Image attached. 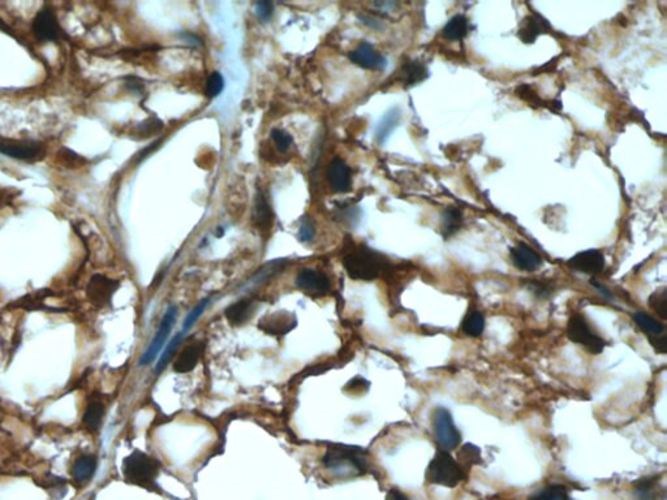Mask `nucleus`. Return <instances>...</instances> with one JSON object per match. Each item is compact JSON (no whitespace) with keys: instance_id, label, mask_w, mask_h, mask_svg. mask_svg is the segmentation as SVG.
Listing matches in <instances>:
<instances>
[{"instance_id":"obj_27","label":"nucleus","mask_w":667,"mask_h":500,"mask_svg":"<svg viewBox=\"0 0 667 500\" xmlns=\"http://www.w3.org/2000/svg\"><path fill=\"white\" fill-rule=\"evenodd\" d=\"M468 20L463 15H457L452 18H450L447 24L443 27L442 34L450 41H460L468 34Z\"/></svg>"},{"instance_id":"obj_1","label":"nucleus","mask_w":667,"mask_h":500,"mask_svg":"<svg viewBox=\"0 0 667 500\" xmlns=\"http://www.w3.org/2000/svg\"><path fill=\"white\" fill-rule=\"evenodd\" d=\"M324 466L339 477L361 475L368 469L365 452L357 447L334 446L326 451Z\"/></svg>"},{"instance_id":"obj_41","label":"nucleus","mask_w":667,"mask_h":500,"mask_svg":"<svg viewBox=\"0 0 667 500\" xmlns=\"http://www.w3.org/2000/svg\"><path fill=\"white\" fill-rule=\"evenodd\" d=\"M162 128H163V123L159 122L157 119L148 120L145 123L140 124L139 134H141L142 137H149L150 134L158 132L159 129H162Z\"/></svg>"},{"instance_id":"obj_14","label":"nucleus","mask_w":667,"mask_h":500,"mask_svg":"<svg viewBox=\"0 0 667 500\" xmlns=\"http://www.w3.org/2000/svg\"><path fill=\"white\" fill-rule=\"evenodd\" d=\"M296 286L307 293L322 296L330 290V281L324 272L305 269L296 276Z\"/></svg>"},{"instance_id":"obj_25","label":"nucleus","mask_w":667,"mask_h":500,"mask_svg":"<svg viewBox=\"0 0 667 500\" xmlns=\"http://www.w3.org/2000/svg\"><path fill=\"white\" fill-rule=\"evenodd\" d=\"M463 224V214L457 207H448L442 214L440 232L445 238L455 235Z\"/></svg>"},{"instance_id":"obj_9","label":"nucleus","mask_w":667,"mask_h":500,"mask_svg":"<svg viewBox=\"0 0 667 500\" xmlns=\"http://www.w3.org/2000/svg\"><path fill=\"white\" fill-rule=\"evenodd\" d=\"M117 288H119V281L108 279L103 275H94L89 281L87 295L93 305L103 307L111 302V299Z\"/></svg>"},{"instance_id":"obj_26","label":"nucleus","mask_w":667,"mask_h":500,"mask_svg":"<svg viewBox=\"0 0 667 500\" xmlns=\"http://www.w3.org/2000/svg\"><path fill=\"white\" fill-rule=\"evenodd\" d=\"M252 314V301L250 300H240L236 304L227 307L224 316L231 325L240 326L246 323Z\"/></svg>"},{"instance_id":"obj_45","label":"nucleus","mask_w":667,"mask_h":500,"mask_svg":"<svg viewBox=\"0 0 667 500\" xmlns=\"http://www.w3.org/2000/svg\"><path fill=\"white\" fill-rule=\"evenodd\" d=\"M590 284H592L595 288H597L598 292H599V293H601V295H602V296H604L606 300L613 299V295H611V292L607 290L606 287H604V286H601L599 283H597L596 279H592V281H590Z\"/></svg>"},{"instance_id":"obj_32","label":"nucleus","mask_w":667,"mask_h":500,"mask_svg":"<svg viewBox=\"0 0 667 500\" xmlns=\"http://www.w3.org/2000/svg\"><path fill=\"white\" fill-rule=\"evenodd\" d=\"M649 307L657 316L667 319V288H661L650 295Z\"/></svg>"},{"instance_id":"obj_33","label":"nucleus","mask_w":667,"mask_h":500,"mask_svg":"<svg viewBox=\"0 0 667 500\" xmlns=\"http://www.w3.org/2000/svg\"><path fill=\"white\" fill-rule=\"evenodd\" d=\"M186 333L184 331H180V333H176L174 336V339L170 342L168 347L166 348V351L163 352L160 360H159L158 365H157V373H160L163 368H166L167 364L171 360V357L174 356L175 353L176 348L180 345V342H183V339L185 338Z\"/></svg>"},{"instance_id":"obj_10","label":"nucleus","mask_w":667,"mask_h":500,"mask_svg":"<svg viewBox=\"0 0 667 500\" xmlns=\"http://www.w3.org/2000/svg\"><path fill=\"white\" fill-rule=\"evenodd\" d=\"M0 153L11 158L32 160L39 158L42 145L34 141L8 140L0 137Z\"/></svg>"},{"instance_id":"obj_21","label":"nucleus","mask_w":667,"mask_h":500,"mask_svg":"<svg viewBox=\"0 0 667 500\" xmlns=\"http://www.w3.org/2000/svg\"><path fill=\"white\" fill-rule=\"evenodd\" d=\"M255 227L261 232H269L272 229V212L264 192L260 189L255 195V212H253Z\"/></svg>"},{"instance_id":"obj_5","label":"nucleus","mask_w":667,"mask_h":500,"mask_svg":"<svg viewBox=\"0 0 667 500\" xmlns=\"http://www.w3.org/2000/svg\"><path fill=\"white\" fill-rule=\"evenodd\" d=\"M567 336L571 342L579 344L592 354H599L605 348V340L590 328L585 316L578 313L568 319Z\"/></svg>"},{"instance_id":"obj_13","label":"nucleus","mask_w":667,"mask_h":500,"mask_svg":"<svg viewBox=\"0 0 667 500\" xmlns=\"http://www.w3.org/2000/svg\"><path fill=\"white\" fill-rule=\"evenodd\" d=\"M567 264L575 271L584 272L588 275H598L605 269V258L599 250L589 249L573 255Z\"/></svg>"},{"instance_id":"obj_34","label":"nucleus","mask_w":667,"mask_h":500,"mask_svg":"<svg viewBox=\"0 0 667 500\" xmlns=\"http://www.w3.org/2000/svg\"><path fill=\"white\" fill-rule=\"evenodd\" d=\"M209 302H210V300L205 299L202 300L201 302H198V304L196 305V307H194L193 310H192V312H191V313L186 316V318H185L182 331L188 333V331H189V330L193 327L194 323H196V322H197V321L201 318L202 314L205 313L206 307H209Z\"/></svg>"},{"instance_id":"obj_30","label":"nucleus","mask_w":667,"mask_h":500,"mask_svg":"<svg viewBox=\"0 0 667 500\" xmlns=\"http://www.w3.org/2000/svg\"><path fill=\"white\" fill-rule=\"evenodd\" d=\"M529 500H570V495L562 485H549L535 492Z\"/></svg>"},{"instance_id":"obj_47","label":"nucleus","mask_w":667,"mask_h":500,"mask_svg":"<svg viewBox=\"0 0 667 500\" xmlns=\"http://www.w3.org/2000/svg\"><path fill=\"white\" fill-rule=\"evenodd\" d=\"M182 37H184L185 39H186L189 44H196V46L201 44V39L197 38L196 35L189 34V33H188V34L182 35Z\"/></svg>"},{"instance_id":"obj_40","label":"nucleus","mask_w":667,"mask_h":500,"mask_svg":"<svg viewBox=\"0 0 667 500\" xmlns=\"http://www.w3.org/2000/svg\"><path fill=\"white\" fill-rule=\"evenodd\" d=\"M272 12H274V7H272V3H270V1L255 3V13L261 21L267 23L272 18Z\"/></svg>"},{"instance_id":"obj_22","label":"nucleus","mask_w":667,"mask_h":500,"mask_svg":"<svg viewBox=\"0 0 667 500\" xmlns=\"http://www.w3.org/2000/svg\"><path fill=\"white\" fill-rule=\"evenodd\" d=\"M428 76H429V72L424 63L419 60H408L404 63L400 70L399 79L405 86H413L416 84H420Z\"/></svg>"},{"instance_id":"obj_8","label":"nucleus","mask_w":667,"mask_h":500,"mask_svg":"<svg viewBox=\"0 0 667 500\" xmlns=\"http://www.w3.org/2000/svg\"><path fill=\"white\" fill-rule=\"evenodd\" d=\"M633 319L641 331L648 336L650 345L661 354H665L667 352L666 327L644 312L633 313Z\"/></svg>"},{"instance_id":"obj_20","label":"nucleus","mask_w":667,"mask_h":500,"mask_svg":"<svg viewBox=\"0 0 667 500\" xmlns=\"http://www.w3.org/2000/svg\"><path fill=\"white\" fill-rule=\"evenodd\" d=\"M97 469V457L93 455H82L77 457L72 466V478L79 485L90 482Z\"/></svg>"},{"instance_id":"obj_6","label":"nucleus","mask_w":667,"mask_h":500,"mask_svg":"<svg viewBox=\"0 0 667 500\" xmlns=\"http://www.w3.org/2000/svg\"><path fill=\"white\" fill-rule=\"evenodd\" d=\"M434 439L442 451H452L460 443V432L457 429L451 413L446 408L439 406L433 416Z\"/></svg>"},{"instance_id":"obj_46","label":"nucleus","mask_w":667,"mask_h":500,"mask_svg":"<svg viewBox=\"0 0 667 500\" xmlns=\"http://www.w3.org/2000/svg\"><path fill=\"white\" fill-rule=\"evenodd\" d=\"M386 500H409L403 492H399L398 489H391L390 492H387Z\"/></svg>"},{"instance_id":"obj_43","label":"nucleus","mask_w":667,"mask_h":500,"mask_svg":"<svg viewBox=\"0 0 667 500\" xmlns=\"http://www.w3.org/2000/svg\"><path fill=\"white\" fill-rule=\"evenodd\" d=\"M359 18H360V21L364 25L371 27V29H381L383 27L382 21L378 20L377 18H373V16H369V15H360Z\"/></svg>"},{"instance_id":"obj_19","label":"nucleus","mask_w":667,"mask_h":500,"mask_svg":"<svg viewBox=\"0 0 667 500\" xmlns=\"http://www.w3.org/2000/svg\"><path fill=\"white\" fill-rule=\"evenodd\" d=\"M202 351H203L202 342H193L185 347L184 351L179 354V357L176 359L174 364V370L176 373L183 374V373L192 371L201 359Z\"/></svg>"},{"instance_id":"obj_35","label":"nucleus","mask_w":667,"mask_h":500,"mask_svg":"<svg viewBox=\"0 0 667 500\" xmlns=\"http://www.w3.org/2000/svg\"><path fill=\"white\" fill-rule=\"evenodd\" d=\"M528 290H532L537 299H549L553 293V286L550 283L540 281H529L527 283Z\"/></svg>"},{"instance_id":"obj_29","label":"nucleus","mask_w":667,"mask_h":500,"mask_svg":"<svg viewBox=\"0 0 667 500\" xmlns=\"http://www.w3.org/2000/svg\"><path fill=\"white\" fill-rule=\"evenodd\" d=\"M483 328H485V318L480 312H471L463 319L462 330L469 336H474V338L480 336L483 333Z\"/></svg>"},{"instance_id":"obj_39","label":"nucleus","mask_w":667,"mask_h":500,"mask_svg":"<svg viewBox=\"0 0 667 500\" xmlns=\"http://www.w3.org/2000/svg\"><path fill=\"white\" fill-rule=\"evenodd\" d=\"M315 235H316V227H315L313 220L310 219L309 217L301 220L299 229L300 240L303 243H307V241L313 240Z\"/></svg>"},{"instance_id":"obj_16","label":"nucleus","mask_w":667,"mask_h":500,"mask_svg":"<svg viewBox=\"0 0 667 500\" xmlns=\"http://www.w3.org/2000/svg\"><path fill=\"white\" fill-rule=\"evenodd\" d=\"M298 325V319L288 312L274 313L272 316H265L260 321L258 327L269 335H286L292 331Z\"/></svg>"},{"instance_id":"obj_18","label":"nucleus","mask_w":667,"mask_h":500,"mask_svg":"<svg viewBox=\"0 0 667 500\" xmlns=\"http://www.w3.org/2000/svg\"><path fill=\"white\" fill-rule=\"evenodd\" d=\"M550 30V24L545 20L542 16L532 13L521 21V25L519 29V38L524 44H535V39L541 34H545Z\"/></svg>"},{"instance_id":"obj_44","label":"nucleus","mask_w":667,"mask_h":500,"mask_svg":"<svg viewBox=\"0 0 667 500\" xmlns=\"http://www.w3.org/2000/svg\"><path fill=\"white\" fill-rule=\"evenodd\" d=\"M160 142H162L160 140L155 141V142H153L151 145H149V148L142 150L140 154H139V157H137V162L144 160V159L146 158V157L149 155L150 153H153V151H155V150L158 149Z\"/></svg>"},{"instance_id":"obj_36","label":"nucleus","mask_w":667,"mask_h":500,"mask_svg":"<svg viewBox=\"0 0 667 500\" xmlns=\"http://www.w3.org/2000/svg\"><path fill=\"white\" fill-rule=\"evenodd\" d=\"M224 88V79L220 72H212L206 84V94L208 97L215 98L220 96Z\"/></svg>"},{"instance_id":"obj_12","label":"nucleus","mask_w":667,"mask_h":500,"mask_svg":"<svg viewBox=\"0 0 667 500\" xmlns=\"http://www.w3.org/2000/svg\"><path fill=\"white\" fill-rule=\"evenodd\" d=\"M348 56L353 64L364 70H383L386 68V58L382 53H378L368 42H362L360 46H357Z\"/></svg>"},{"instance_id":"obj_15","label":"nucleus","mask_w":667,"mask_h":500,"mask_svg":"<svg viewBox=\"0 0 667 500\" xmlns=\"http://www.w3.org/2000/svg\"><path fill=\"white\" fill-rule=\"evenodd\" d=\"M327 180L334 192L347 193L351 189V169L341 158L331 160L327 169Z\"/></svg>"},{"instance_id":"obj_23","label":"nucleus","mask_w":667,"mask_h":500,"mask_svg":"<svg viewBox=\"0 0 667 500\" xmlns=\"http://www.w3.org/2000/svg\"><path fill=\"white\" fill-rule=\"evenodd\" d=\"M103 417H105V405L98 400L91 402L87 406V411L82 416V425L85 430H88L89 432H97L102 426Z\"/></svg>"},{"instance_id":"obj_31","label":"nucleus","mask_w":667,"mask_h":500,"mask_svg":"<svg viewBox=\"0 0 667 500\" xmlns=\"http://www.w3.org/2000/svg\"><path fill=\"white\" fill-rule=\"evenodd\" d=\"M656 489H657V480L656 478H641L640 481L636 483L635 487V496L639 500H653L656 496Z\"/></svg>"},{"instance_id":"obj_28","label":"nucleus","mask_w":667,"mask_h":500,"mask_svg":"<svg viewBox=\"0 0 667 500\" xmlns=\"http://www.w3.org/2000/svg\"><path fill=\"white\" fill-rule=\"evenodd\" d=\"M457 463L463 469H469L471 466H478L483 461L480 448L471 443H466L457 452Z\"/></svg>"},{"instance_id":"obj_37","label":"nucleus","mask_w":667,"mask_h":500,"mask_svg":"<svg viewBox=\"0 0 667 500\" xmlns=\"http://www.w3.org/2000/svg\"><path fill=\"white\" fill-rule=\"evenodd\" d=\"M515 94L520 99L531 103V105H542V101L537 96V93L533 90V88H531L529 85H526V84L519 85L516 90H515Z\"/></svg>"},{"instance_id":"obj_11","label":"nucleus","mask_w":667,"mask_h":500,"mask_svg":"<svg viewBox=\"0 0 667 500\" xmlns=\"http://www.w3.org/2000/svg\"><path fill=\"white\" fill-rule=\"evenodd\" d=\"M33 33L35 38L42 42H51L59 38L61 27L53 9L44 7L37 13L33 21Z\"/></svg>"},{"instance_id":"obj_2","label":"nucleus","mask_w":667,"mask_h":500,"mask_svg":"<svg viewBox=\"0 0 667 500\" xmlns=\"http://www.w3.org/2000/svg\"><path fill=\"white\" fill-rule=\"evenodd\" d=\"M387 264L388 262L382 255L368 248L353 250L343 259L345 271L355 281H374L381 272L386 270Z\"/></svg>"},{"instance_id":"obj_38","label":"nucleus","mask_w":667,"mask_h":500,"mask_svg":"<svg viewBox=\"0 0 667 500\" xmlns=\"http://www.w3.org/2000/svg\"><path fill=\"white\" fill-rule=\"evenodd\" d=\"M272 139L274 143H275V146H277V149L279 150L281 153L287 151L292 145V136L290 133L284 132L281 129H272Z\"/></svg>"},{"instance_id":"obj_4","label":"nucleus","mask_w":667,"mask_h":500,"mask_svg":"<svg viewBox=\"0 0 667 500\" xmlns=\"http://www.w3.org/2000/svg\"><path fill=\"white\" fill-rule=\"evenodd\" d=\"M466 478L464 469L459 466L457 460L447 451L442 449L433 457L426 469V481L445 487H457Z\"/></svg>"},{"instance_id":"obj_3","label":"nucleus","mask_w":667,"mask_h":500,"mask_svg":"<svg viewBox=\"0 0 667 500\" xmlns=\"http://www.w3.org/2000/svg\"><path fill=\"white\" fill-rule=\"evenodd\" d=\"M122 472L127 482L144 489H153L157 483L160 464L158 460L145 452L133 451L131 455L124 459Z\"/></svg>"},{"instance_id":"obj_42","label":"nucleus","mask_w":667,"mask_h":500,"mask_svg":"<svg viewBox=\"0 0 667 500\" xmlns=\"http://www.w3.org/2000/svg\"><path fill=\"white\" fill-rule=\"evenodd\" d=\"M368 388L369 383L365 379H362V378H355V379H352L350 383H347V386H345L344 390L348 391V392H351V394H359V392L361 394L362 391H367Z\"/></svg>"},{"instance_id":"obj_7","label":"nucleus","mask_w":667,"mask_h":500,"mask_svg":"<svg viewBox=\"0 0 667 500\" xmlns=\"http://www.w3.org/2000/svg\"><path fill=\"white\" fill-rule=\"evenodd\" d=\"M176 318H177V307L170 305L166 310V313H165V316H163V319L159 325L158 331L155 333L153 342H150L148 350L140 359V362H139L140 366H146L157 359L159 352L162 351L163 345L166 344L168 335H170L172 327L175 325Z\"/></svg>"},{"instance_id":"obj_24","label":"nucleus","mask_w":667,"mask_h":500,"mask_svg":"<svg viewBox=\"0 0 667 500\" xmlns=\"http://www.w3.org/2000/svg\"><path fill=\"white\" fill-rule=\"evenodd\" d=\"M402 119V113L399 108H391L388 113H387L382 120L378 124L377 129H376V139H377L379 143H383L385 141L388 139V136L393 133V131L395 129L398 127V124L400 122Z\"/></svg>"},{"instance_id":"obj_17","label":"nucleus","mask_w":667,"mask_h":500,"mask_svg":"<svg viewBox=\"0 0 667 500\" xmlns=\"http://www.w3.org/2000/svg\"><path fill=\"white\" fill-rule=\"evenodd\" d=\"M509 257L514 266L521 271L532 272L542 266V258L527 244H519L509 250Z\"/></svg>"}]
</instances>
